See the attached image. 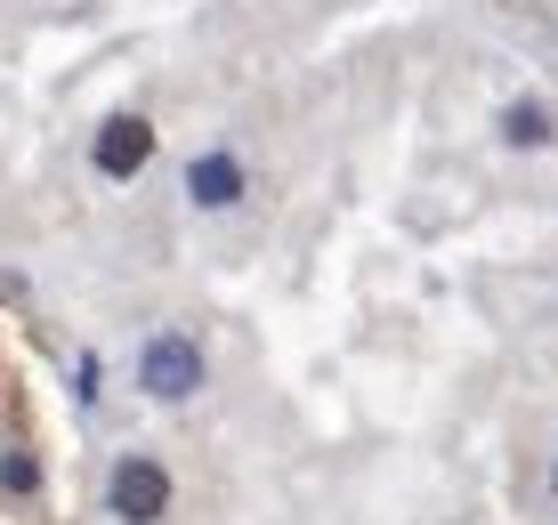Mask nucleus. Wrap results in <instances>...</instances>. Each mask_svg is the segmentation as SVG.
<instances>
[{"label": "nucleus", "instance_id": "nucleus-1", "mask_svg": "<svg viewBox=\"0 0 558 525\" xmlns=\"http://www.w3.org/2000/svg\"><path fill=\"white\" fill-rule=\"evenodd\" d=\"M170 501H179V485H170V469L154 453H122L113 461V477H106V510L122 517V525H162L170 517Z\"/></svg>", "mask_w": 558, "mask_h": 525}, {"label": "nucleus", "instance_id": "nucleus-2", "mask_svg": "<svg viewBox=\"0 0 558 525\" xmlns=\"http://www.w3.org/2000/svg\"><path fill=\"white\" fill-rule=\"evenodd\" d=\"M138 388L154 404H186L203 388V347L186 340V332H146L138 347Z\"/></svg>", "mask_w": 558, "mask_h": 525}, {"label": "nucleus", "instance_id": "nucleus-3", "mask_svg": "<svg viewBox=\"0 0 558 525\" xmlns=\"http://www.w3.org/2000/svg\"><path fill=\"white\" fill-rule=\"evenodd\" d=\"M146 162H154V122L146 113H106L98 138H89V170H98L106 186H130Z\"/></svg>", "mask_w": 558, "mask_h": 525}, {"label": "nucleus", "instance_id": "nucleus-4", "mask_svg": "<svg viewBox=\"0 0 558 525\" xmlns=\"http://www.w3.org/2000/svg\"><path fill=\"white\" fill-rule=\"evenodd\" d=\"M186 203L195 210H210V219H219V210H243V194H252V170H243V154L235 146H203L195 162H186Z\"/></svg>", "mask_w": 558, "mask_h": 525}, {"label": "nucleus", "instance_id": "nucleus-5", "mask_svg": "<svg viewBox=\"0 0 558 525\" xmlns=\"http://www.w3.org/2000/svg\"><path fill=\"white\" fill-rule=\"evenodd\" d=\"M494 130H502V146H510V154H543V146L558 138V113L543 106V97H510Z\"/></svg>", "mask_w": 558, "mask_h": 525}, {"label": "nucleus", "instance_id": "nucleus-6", "mask_svg": "<svg viewBox=\"0 0 558 525\" xmlns=\"http://www.w3.org/2000/svg\"><path fill=\"white\" fill-rule=\"evenodd\" d=\"M550 493H558V469H550Z\"/></svg>", "mask_w": 558, "mask_h": 525}]
</instances>
